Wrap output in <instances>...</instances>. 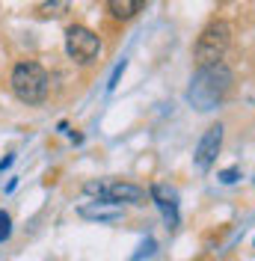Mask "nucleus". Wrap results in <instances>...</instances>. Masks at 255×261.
Here are the masks:
<instances>
[{
	"mask_svg": "<svg viewBox=\"0 0 255 261\" xmlns=\"http://www.w3.org/2000/svg\"><path fill=\"white\" fill-rule=\"evenodd\" d=\"M228 89H232V71H228V65H211V68H199V74L193 77L190 83V104L196 110H214L217 104H223V98L228 95Z\"/></svg>",
	"mask_w": 255,
	"mask_h": 261,
	"instance_id": "1",
	"label": "nucleus"
},
{
	"mask_svg": "<svg viewBox=\"0 0 255 261\" xmlns=\"http://www.w3.org/2000/svg\"><path fill=\"white\" fill-rule=\"evenodd\" d=\"M232 45V27L225 21H214L208 24L199 42H196V50H193V60L199 68H211V65H220L225 57V50Z\"/></svg>",
	"mask_w": 255,
	"mask_h": 261,
	"instance_id": "2",
	"label": "nucleus"
},
{
	"mask_svg": "<svg viewBox=\"0 0 255 261\" xmlns=\"http://www.w3.org/2000/svg\"><path fill=\"white\" fill-rule=\"evenodd\" d=\"M12 92L24 104H42L48 95V74L39 63H18L12 68Z\"/></svg>",
	"mask_w": 255,
	"mask_h": 261,
	"instance_id": "3",
	"label": "nucleus"
},
{
	"mask_svg": "<svg viewBox=\"0 0 255 261\" xmlns=\"http://www.w3.org/2000/svg\"><path fill=\"white\" fill-rule=\"evenodd\" d=\"M86 193L110 205H145V190L128 181H89Z\"/></svg>",
	"mask_w": 255,
	"mask_h": 261,
	"instance_id": "4",
	"label": "nucleus"
},
{
	"mask_svg": "<svg viewBox=\"0 0 255 261\" xmlns=\"http://www.w3.org/2000/svg\"><path fill=\"white\" fill-rule=\"evenodd\" d=\"M65 50L74 63L89 65L95 63L98 54H101V39L89 27H68L65 30Z\"/></svg>",
	"mask_w": 255,
	"mask_h": 261,
	"instance_id": "5",
	"label": "nucleus"
},
{
	"mask_svg": "<svg viewBox=\"0 0 255 261\" xmlns=\"http://www.w3.org/2000/svg\"><path fill=\"white\" fill-rule=\"evenodd\" d=\"M220 146H223V125H211V128L202 134V140H199V146H196V154H193V161L196 166L208 172L214 161H217V154H220Z\"/></svg>",
	"mask_w": 255,
	"mask_h": 261,
	"instance_id": "6",
	"label": "nucleus"
},
{
	"mask_svg": "<svg viewBox=\"0 0 255 261\" xmlns=\"http://www.w3.org/2000/svg\"><path fill=\"white\" fill-rule=\"evenodd\" d=\"M151 199L158 202L160 214H163V220H166V226L175 228L178 226V202H175V193L172 190H166V187H160V184H155L151 187Z\"/></svg>",
	"mask_w": 255,
	"mask_h": 261,
	"instance_id": "7",
	"label": "nucleus"
},
{
	"mask_svg": "<svg viewBox=\"0 0 255 261\" xmlns=\"http://www.w3.org/2000/svg\"><path fill=\"white\" fill-rule=\"evenodd\" d=\"M145 0H107V6H110L113 18H119V21H128V18H134L140 9H143Z\"/></svg>",
	"mask_w": 255,
	"mask_h": 261,
	"instance_id": "8",
	"label": "nucleus"
},
{
	"mask_svg": "<svg viewBox=\"0 0 255 261\" xmlns=\"http://www.w3.org/2000/svg\"><path fill=\"white\" fill-rule=\"evenodd\" d=\"M83 217H89V220H119L122 217V208L119 205H110V202H104V205H98V208H80Z\"/></svg>",
	"mask_w": 255,
	"mask_h": 261,
	"instance_id": "9",
	"label": "nucleus"
},
{
	"mask_svg": "<svg viewBox=\"0 0 255 261\" xmlns=\"http://www.w3.org/2000/svg\"><path fill=\"white\" fill-rule=\"evenodd\" d=\"M68 3H71V0H45L39 12H42V15H60V12L68 9Z\"/></svg>",
	"mask_w": 255,
	"mask_h": 261,
	"instance_id": "10",
	"label": "nucleus"
},
{
	"mask_svg": "<svg viewBox=\"0 0 255 261\" xmlns=\"http://www.w3.org/2000/svg\"><path fill=\"white\" fill-rule=\"evenodd\" d=\"M9 234H12V220H9V214L6 211H0V244H3Z\"/></svg>",
	"mask_w": 255,
	"mask_h": 261,
	"instance_id": "11",
	"label": "nucleus"
},
{
	"mask_svg": "<svg viewBox=\"0 0 255 261\" xmlns=\"http://www.w3.org/2000/svg\"><path fill=\"white\" fill-rule=\"evenodd\" d=\"M122 71H125V60H122V63L116 65V71H113L110 83H107V86H110V89H116V83H119V77H122Z\"/></svg>",
	"mask_w": 255,
	"mask_h": 261,
	"instance_id": "12",
	"label": "nucleus"
},
{
	"mask_svg": "<svg viewBox=\"0 0 255 261\" xmlns=\"http://www.w3.org/2000/svg\"><path fill=\"white\" fill-rule=\"evenodd\" d=\"M220 181H223V184H232V181H238V169H235V166H232V169H225L223 175H220Z\"/></svg>",
	"mask_w": 255,
	"mask_h": 261,
	"instance_id": "13",
	"label": "nucleus"
},
{
	"mask_svg": "<svg viewBox=\"0 0 255 261\" xmlns=\"http://www.w3.org/2000/svg\"><path fill=\"white\" fill-rule=\"evenodd\" d=\"M9 163H12V154H9V158H3V161H0V172H3V169H6V166H9Z\"/></svg>",
	"mask_w": 255,
	"mask_h": 261,
	"instance_id": "14",
	"label": "nucleus"
}]
</instances>
